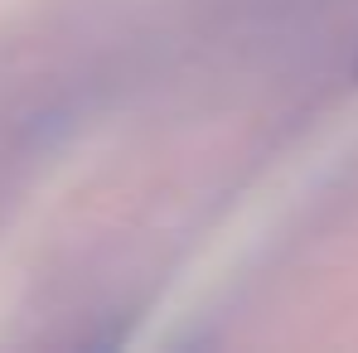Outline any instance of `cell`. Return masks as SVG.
I'll use <instances>...</instances> for the list:
<instances>
[{
    "label": "cell",
    "instance_id": "1",
    "mask_svg": "<svg viewBox=\"0 0 358 353\" xmlns=\"http://www.w3.org/2000/svg\"><path fill=\"white\" fill-rule=\"evenodd\" d=\"M354 73H358V59H354Z\"/></svg>",
    "mask_w": 358,
    "mask_h": 353
}]
</instances>
